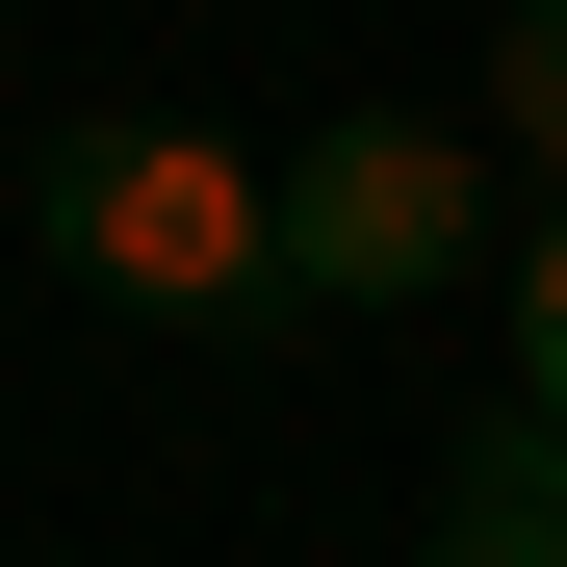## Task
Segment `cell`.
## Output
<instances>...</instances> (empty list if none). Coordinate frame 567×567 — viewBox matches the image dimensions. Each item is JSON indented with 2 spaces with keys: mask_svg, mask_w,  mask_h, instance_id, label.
I'll use <instances>...</instances> for the list:
<instances>
[{
  "mask_svg": "<svg viewBox=\"0 0 567 567\" xmlns=\"http://www.w3.org/2000/svg\"><path fill=\"white\" fill-rule=\"evenodd\" d=\"M27 258L52 284H104L130 336H258L284 310V155H233V130H52L27 155Z\"/></svg>",
  "mask_w": 567,
  "mask_h": 567,
  "instance_id": "cell-1",
  "label": "cell"
},
{
  "mask_svg": "<svg viewBox=\"0 0 567 567\" xmlns=\"http://www.w3.org/2000/svg\"><path fill=\"white\" fill-rule=\"evenodd\" d=\"M464 258H516L491 233V155L413 130V104H336L310 155H284V310H439Z\"/></svg>",
  "mask_w": 567,
  "mask_h": 567,
  "instance_id": "cell-2",
  "label": "cell"
},
{
  "mask_svg": "<svg viewBox=\"0 0 567 567\" xmlns=\"http://www.w3.org/2000/svg\"><path fill=\"white\" fill-rule=\"evenodd\" d=\"M413 567H567V413H542V388L439 439V516H413Z\"/></svg>",
  "mask_w": 567,
  "mask_h": 567,
  "instance_id": "cell-3",
  "label": "cell"
},
{
  "mask_svg": "<svg viewBox=\"0 0 567 567\" xmlns=\"http://www.w3.org/2000/svg\"><path fill=\"white\" fill-rule=\"evenodd\" d=\"M491 130H516V181L567 207V0H516V27H491Z\"/></svg>",
  "mask_w": 567,
  "mask_h": 567,
  "instance_id": "cell-4",
  "label": "cell"
},
{
  "mask_svg": "<svg viewBox=\"0 0 567 567\" xmlns=\"http://www.w3.org/2000/svg\"><path fill=\"white\" fill-rule=\"evenodd\" d=\"M491 284H516V388L567 413V207H516V258H491Z\"/></svg>",
  "mask_w": 567,
  "mask_h": 567,
  "instance_id": "cell-5",
  "label": "cell"
}]
</instances>
